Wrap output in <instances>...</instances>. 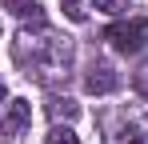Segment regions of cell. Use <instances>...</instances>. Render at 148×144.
<instances>
[{"mask_svg": "<svg viewBox=\"0 0 148 144\" xmlns=\"http://www.w3.org/2000/svg\"><path fill=\"white\" fill-rule=\"evenodd\" d=\"M20 60L28 64V76H36V80H44V84H56L60 76H68L72 44H68L64 36H52V32H44V36L32 44V36L20 32Z\"/></svg>", "mask_w": 148, "mask_h": 144, "instance_id": "1", "label": "cell"}, {"mask_svg": "<svg viewBox=\"0 0 148 144\" xmlns=\"http://www.w3.org/2000/svg\"><path fill=\"white\" fill-rule=\"evenodd\" d=\"M104 40L116 48V52H140V48L148 44V20H120V24H112V28H104Z\"/></svg>", "mask_w": 148, "mask_h": 144, "instance_id": "2", "label": "cell"}, {"mask_svg": "<svg viewBox=\"0 0 148 144\" xmlns=\"http://www.w3.org/2000/svg\"><path fill=\"white\" fill-rule=\"evenodd\" d=\"M120 80H116V72L108 68V64H92V72H88V80H84V88L92 96H104V92H112Z\"/></svg>", "mask_w": 148, "mask_h": 144, "instance_id": "3", "label": "cell"}, {"mask_svg": "<svg viewBox=\"0 0 148 144\" xmlns=\"http://www.w3.org/2000/svg\"><path fill=\"white\" fill-rule=\"evenodd\" d=\"M28 116H32V108H28V100H8V116H4V136H16L20 128L28 124Z\"/></svg>", "mask_w": 148, "mask_h": 144, "instance_id": "4", "label": "cell"}, {"mask_svg": "<svg viewBox=\"0 0 148 144\" xmlns=\"http://www.w3.org/2000/svg\"><path fill=\"white\" fill-rule=\"evenodd\" d=\"M76 100H68V96H52L48 100V116H52V124H60V120H76Z\"/></svg>", "mask_w": 148, "mask_h": 144, "instance_id": "5", "label": "cell"}, {"mask_svg": "<svg viewBox=\"0 0 148 144\" xmlns=\"http://www.w3.org/2000/svg\"><path fill=\"white\" fill-rule=\"evenodd\" d=\"M108 144H148V132H140V128H120L116 136H108Z\"/></svg>", "mask_w": 148, "mask_h": 144, "instance_id": "6", "label": "cell"}, {"mask_svg": "<svg viewBox=\"0 0 148 144\" xmlns=\"http://www.w3.org/2000/svg\"><path fill=\"white\" fill-rule=\"evenodd\" d=\"M8 12H12V16H32V20L44 16V12L36 8V0H8Z\"/></svg>", "mask_w": 148, "mask_h": 144, "instance_id": "7", "label": "cell"}, {"mask_svg": "<svg viewBox=\"0 0 148 144\" xmlns=\"http://www.w3.org/2000/svg\"><path fill=\"white\" fill-rule=\"evenodd\" d=\"M44 144H80V140H76V132H72V128H60V124H52V132L44 136Z\"/></svg>", "mask_w": 148, "mask_h": 144, "instance_id": "8", "label": "cell"}, {"mask_svg": "<svg viewBox=\"0 0 148 144\" xmlns=\"http://www.w3.org/2000/svg\"><path fill=\"white\" fill-rule=\"evenodd\" d=\"M132 84H136V92H140V96H148V60L140 64V68H136V76H132Z\"/></svg>", "mask_w": 148, "mask_h": 144, "instance_id": "9", "label": "cell"}, {"mask_svg": "<svg viewBox=\"0 0 148 144\" xmlns=\"http://www.w3.org/2000/svg\"><path fill=\"white\" fill-rule=\"evenodd\" d=\"M100 12H120V8H128V0H92Z\"/></svg>", "mask_w": 148, "mask_h": 144, "instance_id": "10", "label": "cell"}, {"mask_svg": "<svg viewBox=\"0 0 148 144\" xmlns=\"http://www.w3.org/2000/svg\"><path fill=\"white\" fill-rule=\"evenodd\" d=\"M60 4H64V12H68V16H72L76 24L84 20V8H80V0H60Z\"/></svg>", "mask_w": 148, "mask_h": 144, "instance_id": "11", "label": "cell"}]
</instances>
